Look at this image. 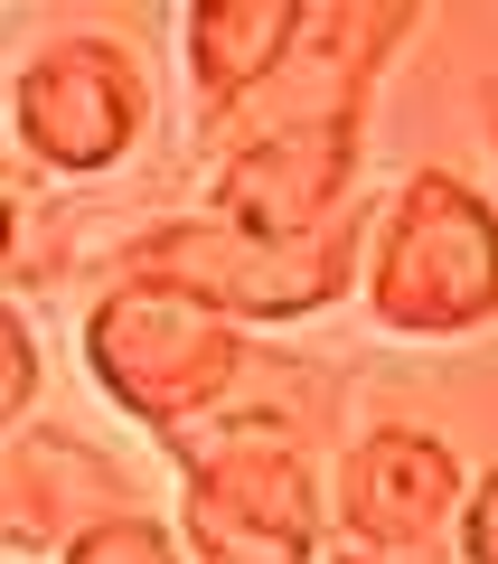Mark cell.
<instances>
[{"label":"cell","instance_id":"6da1fadb","mask_svg":"<svg viewBox=\"0 0 498 564\" xmlns=\"http://www.w3.org/2000/svg\"><path fill=\"white\" fill-rule=\"evenodd\" d=\"M358 302L386 339H470L498 321V207L461 170H404L358 236Z\"/></svg>","mask_w":498,"mask_h":564},{"label":"cell","instance_id":"7a4b0ae2","mask_svg":"<svg viewBox=\"0 0 498 564\" xmlns=\"http://www.w3.org/2000/svg\"><path fill=\"white\" fill-rule=\"evenodd\" d=\"M180 555L198 564H320L329 480L273 414H217L180 443Z\"/></svg>","mask_w":498,"mask_h":564},{"label":"cell","instance_id":"3957f363","mask_svg":"<svg viewBox=\"0 0 498 564\" xmlns=\"http://www.w3.org/2000/svg\"><path fill=\"white\" fill-rule=\"evenodd\" d=\"M245 367H255L245 329L217 321V311H198V302H180V292H160V282L104 273V292L85 302V377L141 433H160L170 452L236 404Z\"/></svg>","mask_w":498,"mask_h":564},{"label":"cell","instance_id":"277c9868","mask_svg":"<svg viewBox=\"0 0 498 564\" xmlns=\"http://www.w3.org/2000/svg\"><path fill=\"white\" fill-rule=\"evenodd\" d=\"M358 236L367 217L311 226V236H245V226H217V217H170L151 236H132L104 273L122 282H160L180 302L217 311V321H320L329 302L358 292Z\"/></svg>","mask_w":498,"mask_h":564},{"label":"cell","instance_id":"5b68a950","mask_svg":"<svg viewBox=\"0 0 498 564\" xmlns=\"http://www.w3.org/2000/svg\"><path fill=\"white\" fill-rule=\"evenodd\" d=\"M423 29L414 0H301V29L226 113H207V151H245V141L282 132H358L367 95H377L386 57Z\"/></svg>","mask_w":498,"mask_h":564},{"label":"cell","instance_id":"8992f818","mask_svg":"<svg viewBox=\"0 0 498 564\" xmlns=\"http://www.w3.org/2000/svg\"><path fill=\"white\" fill-rule=\"evenodd\" d=\"M141 122H151V76H141V47L113 29H57L10 76V141L47 180L122 170L141 151Z\"/></svg>","mask_w":498,"mask_h":564},{"label":"cell","instance_id":"52a82bcc","mask_svg":"<svg viewBox=\"0 0 498 564\" xmlns=\"http://www.w3.org/2000/svg\"><path fill=\"white\" fill-rule=\"evenodd\" d=\"M461 452L423 423H377L358 433L329 480V518H339L348 555H396V564H433V545L461 518Z\"/></svg>","mask_w":498,"mask_h":564},{"label":"cell","instance_id":"ba28073f","mask_svg":"<svg viewBox=\"0 0 498 564\" xmlns=\"http://www.w3.org/2000/svg\"><path fill=\"white\" fill-rule=\"evenodd\" d=\"M141 470L66 423L0 433V555H66L113 518H141Z\"/></svg>","mask_w":498,"mask_h":564},{"label":"cell","instance_id":"9c48e42d","mask_svg":"<svg viewBox=\"0 0 498 564\" xmlns=\"http://www.w3.org/2000/svg\"><path fill=\"white\" fill-rule=\"evenodd\" d=\"M348 180H358V132H282L217 151L207 170V217L245 226V236H311V226L348 217Z\"/></svg>","mask_w":498,"mask_h":564},{"label":"cell","instance_id":"30bf717a","mask_svg":"<svg viewBox=\"0 0 498 564\" xmlns=\"http://www.w3.org/2000/svg\"><path fill=\"white\" fill-rule=\"evenodd\" d=\"M292 29H301V0H207V10H188L180 57H188V104H198V122L226 113V104L292 47Z\"/></svg>","mask_w":498,"mask_h":564},{"label":"cell","instance_id":"8fae6325","mask_svg":"<svg viewBox=\"0 0 498 564\" xmlns=\"http://www.w3.org/2000/svg\"><path fill=\"white\" fill-rule=\"evenodd\" d=\"M39 386H47L39 329H29V311L0 302V433H20V423L39 414Z\"/></svg>","mask_w":498,"mask_h":564},{"label":"cell","instance_id":"7c38bea8","mask_svg":"<svg viewBox=\"0 0 498 564\" xmlns=\"http://www.w3.org/2000/svg\"><path fill=\"white\" fill-rule=\"evenodd\" d=\"M57 564H188V555H180V536L141 508V518H113V527H95V536H76Z\"/></svg>","mask_w":498,"mask_h":564},{"label":"cell","instance_id":"4fadbf2b","mask_svg":"<svg viewBox=\"0 0 498 564\" xmlns=\"http://www.w3.org/2000/svg\"><path fill=\"white\" fill-rule=\"evenodd\" d=\"M452 536H461V564H498V470H479V480L461 489Z\"/></svg>","mask_w":498,"mask_h":564},{"label":"cell","instance_id":"5bb4252c","mask_svg":"<svg viewBox=\"0 0 498 564\" xmlns=\"http://www.w3.org/2000/svg\"><path fill=\"white\" fill-rule=\"evenodd\" d=\"M20 217H29V198H10V188H0V263L20 254Z\"/></svg>","mask_w":498,"mask_h":564},{"label":"cell","instance_id":"9a60e30c","mask_svg":"<svg viewBox=\"0 0 498 564\" xmlns=\"http://www.w3.org/2000/svg\"><path fill=\"white\" fill-rule=\"evenodd\" d=\"M479 122H489V151H498V76L479 85Z\"/></svg>","mask_w":498,"mask_h":564},{"label":"cell","instance_id":"2e32d148","mask_svg":"<svg viewBox=\"0 0 498 564\" xmlns=\"http://www.w3.org/2000/svg\"><path fill=\"white\" fill-rule=\"evenodd\" d=\"M320 564H396V555H348V545H339V555H320Z\"/></svg>","mask_w":498,"mask_h":564}]
</instances>
